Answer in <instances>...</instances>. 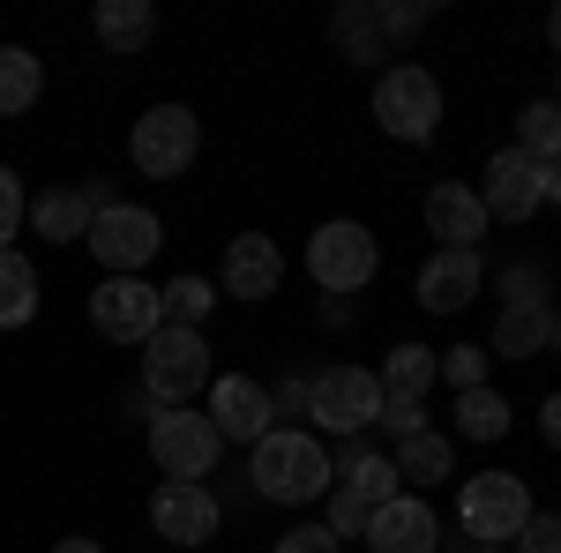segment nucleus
I'll return each instance as SVG.
<instances>
[{
    "instance_id": "nucleus-31",
    "label": "nucleus",
    "mask_w": 561,
    "mask_h": 553,
    "mask_svg": "<svg viewBox=\"0 0 561 553\" xmlns=\"http://www.w3.org/2000/svg\"><path fill=\"white\" fill-rule=\"evenodd\" d=\"M382 434H397V441H412V434H427V404L420 396H382Z\"/></svg>"
},
{
    "instance_id": "nucleus-42",
    "label": "nucleus",
    "mask_w": 561,
    "mask_h": 553,
    "mask_svg": "<svg viewBox=\"0 0 561 553\" xmlns=\"http://www.w3.org/2000/svg\"><path fill=\"white\" fill-rule=\"evenodd\" d=\"M465 553H502V546H465Z\"/></svg>"
},
{
    "instance_id": "nucleus-33",
    "label": "nucleus",
    "mask_w": 561,
    "mask_h": 553,
    "mask_svg": "<svg viewBox=\"0 0 561 553\" xmlns=\"http://www.w3.org/2000/svg\"><path fill=\"white\" fill-rule=\"evenodd\" d=\"M23 217H31V195H23V180H15V172L0 165V247L23 232Z\"/></svg>"
},
{
    "instance_id": "nucleus-28",
    "label": "nucleus",
    "mask_w": 561,
    "mask_h": 553,
    "mask_svg": "<svg viewBox=\"0 0 561 553\" xmlns=\"http://www.w3.org/2000/svg\"><path fill=\"white\" fill-rule=\"evenodd\" d=\"M457 426H465V441H502L510 434V396L502 389H465L457 396Z\"/></svg>"
},
{
    "instance_id": "nucleus-24",
    "label": "nucleus",
    "mask_w": 561,
    "mask_h": 553,
    "mask_svg": "<svg viewBox=\"0 0 561 553\" xmlns=\"http://www.w3.org/2000/svg\"><path fill=\"white\" fill-rule=\"evenodd\" d=\"M45 97V68L31 45H0V120H15V113H31Z\"/></svg>"
},
{
    "instance_id": "nucleus-15",
    "label": "nucleus",
    "mask_w": 561,
    "mask_h": 553,
    "mask_svg": "<svg viewBox=\"0 0 561 553\" xmlns=\"http://www.w3.org/2000/svg\"><path fill=\"white\" fill-rule=\"evenodd\" d=\"M479 285H486V269H479V247H442V255L420 262V307L427 314H465L479 299Z\"/></svg>"
},
{
    "instance_id": "nucleus-10",
    "label": "nucleus",
    "mask_w": 561,
    "mask_h": 553,
    "mask_svg": "<svg viewBox=\"0 0 561 553\" xmlns=\"http://www.w3.org/2000/svg\"><path fill=\"white\" fill-rule=\"evenodd\" d=\"M83 247L105 262V277H142V262L165 247V224H158V210H142V203H113V210L90 217Z\"/></svg>"
},
{
    "instance_id": "nucleus-38",
    "label": "nucleus",
    "mask_w": 561,
    "mask_h": 553,
    "mask_svg": "<svg viewBox=\"0 0 561 553\" xmlns=\"http://www.w3.org/2000/svg\"><path fill=\"white\" fill-rule=\"evenodd\" d=\"M539 434H547V449H561V389L539 404Z\"/></svg>"
},
{
    "instance_id": "nucleus-36",
    "label": "nucleus",
    "mask_w": 561,
    "mask_h": 553,
    "mask_svg": "<svg viewBox=\"0 0 561 553\" xmlns=\"http://www.w3.org/2000/svg\"><path fill=\"white\" fill-rule=\"evenodd\" d=\"M502 307H547V277L539 269H510L502 277Z\"/></svg>"
},
{
    "instance_id": "nucleus-19",
    "label": "nucleus",
    "mask_w": 561,
    "mask_h": 553,
    "mask_svg": "<svg viewBox=\"0 0 561 553\" xmlns=\"http://www.w3.org/2000/svg\"><path fill=\"white\" fill-rule=\"evenodd\" d=\"M90 31H98V45L105 53H142V45L158 38V8L150 0H98V15H90Z\"/></svg>"
},
{
    "instance_id": "nucleus-3",
    "label": "nucleus",
    "mask_w": 561,
    "mask_h": 553,
    "mask_svg": "<svg viewBox=\"0 0 561 553\" xmlns=\"http://www.w3.org/2000/svg\"><path fill=\"white\" fill-rule=\"evenodd\" d=\"M375 269H382V240H375L359 217L314 224V240H307V277H314L322 292H367Z\"/></svg>"
},
{
    "instance_id": "nucleus-27",
    "label": "nucleus",
    "mask_w": 561,
    "mask_h": 553,
    "mask_svg": "<svg viewBox=\"0 0 561 553\" xmlns=\"http://www.w3.org/2000/svg\"><path fill=\"white\" fill-rule=\"evenodd\" d=\"M517 150L531 165H561V105L554 97H531L517 113Z\"/></svg>"
},
{
    "instance_id": "nucleus-6",
    "label": "nucleus",
    "mask_w": 561,
    "mask_h": 553,
    "mask_svg": "<svg viewBox=\"0 0 561 553\" xmlns=\"http://www.w3.org/2000/svg\"><path fill=\"white\" fill-rule=\"evenodd\" d=\"M150 457L165 479H187V486H203L225 457V434L210 426V412H195V404H173V412H158L150 419Z\"/></svg>"
},
{
    "instance_id": "nucleus-25",
    "label": "nucleus",
    "mask_w": 561,
    "mask_h": 553,
    "mask_svg": "<svg viewBox=\"0 0 561 553\" xmlns=\"http://www.w3.org/2000/svg\"><path fill=\"white\" fill-rule=\"evenodd\" d=\"M38 314V262L0 247V330H23Z\"/></svg>"
},
{
    "instance_id": "nucleus-4",
    "label": "nucleus",
    "mask_w": 561,
    "mask_h": 553,
    "mask_svg": "<svg viewBox=\"0 0 561 553\" xmlns=\"http://www.w3.org/2000/svg\"><path fill=\"white\" fill-rule=\"evenodd\" d=\"M375 120L397 142H434L442 135V83L420 60H389L382 76H375Z\"/></svg>"
},
{
    "instance_id": "nucleus-37",
    "label": "nucleus",
    "mask_w": 561,
    "mask_h": 553,
    "mask_svg": "<svg viewBox=\"0 0 561 553\" xmlns=\"http://www.w3.org/2000/svg\"><path fill=\"white\" fill-rule=\"evenodd\" d=\"M270 404H277V419H285V412H307V382H300V375L277 382V389H270Z\"/></svg>"
},
{
    "instance_id": "nucleus-43",
    "label": "nucleus",
    "mask_w": 561,
    "mask_h": 553,
    "mask_svg": "<svg viewBox=\"0 0 561 553\" xmlns=\"http://www.w3.org/2000/svg\"><path fill=\"white\" fill-rule=\"evenodd\" d=\"M554 105H561V76H554Z\"/></svg>"
},
{
    "instance_id": "nucleus-14",
    "label": "nucleus",
    "mask_w": 561,
    "mask_h": 553,
    "mask_svg": "<svg viewBox=\"0 0 561 553\" xmlns=\"http://www.w3.org/2000/svg\"><path fill=\"white\" fill-rule=\"evenodd\" d=\"M203 412H210V426L225 434V441H248V449H255L262 434L277 426V404H270V389L248 382V375H217V382H210V404H203Z\"/></svg>"
},
{
    "instance_id": "nucleus-40",
    "label": "nucleus",
    "mask_w": 561,
    "mask_h": 553,
    "mask_svg": "<svg viewBox=\"0 0 561 553\" xmlns=\"http://www.w3.org/2000/svg\"><path fill=\"white\" fill-rule=\"evenodd\" d=\"M53 553H105V546H98V539H60Z\"/></svg>"
},
{
    "instance_id": "nucleus-20",
    "label": "nucleus",
    "mask_w": 561,
    "mask_h": 553,
    "mask_svg": "<svg viewBox=\"0 0 561 553\" xmlns=\"http://www.w3.org/2000/svg\"><path fill=\"white\" fill-rule=\"evenodd\" d=\"M330 45H337L345 60H359V68H375V60H389L382 8H375V0H345V8L330 15Z\"/></svg>"
},
{
    "instance_id": "nucleus-5",
    "label": "nucleus",
    "mask_w": 561,
    "mask_h": 553,
    "mask_svg": "<svg viewBox=\"0 0 561 553\" xmlns=\"http://www.w3.org/2000/svg\"><path fill=\"white\" fill-rule=\"evenodd\" d=\"M457 523L472 531V546H502L531 523V486L517 471H479L457 486Z\"/></svg>"
},
{
    "instance_id": "nucleus-26",
    "label": "nucleus",
    "mask_w": 561,
    "mask_h": 553,
    "mask_svg": "<svg viewBox=\"0 0 561 553\" xmlns=\"http://www.w3.org/2000/svg\"><path fill=\"white\" fill-rule=\"evenodd\" d=\"M375 375H382V396H420V404H427L434 375H442V352H427V344H397Z\"/></svg>"
},
{
    "instance_id": "nucleus-1",
    "label": "nucleus",
    "mask_w": 561,
    "mask_h": 553,
    "mask_svg": "<svg viewBox=\"0 0 561 553\" xmlns=\"http://www.w3.org/2000/svg\"><path fill=\"white\" fill-rule=\"evenodd\" d=\"M248 479H255L262 502H277V509H307V502H322L330 486H337V457L300 434V426H270L255 449H248Z\"/></svg>"
},
{
    "instance_id": "nucleus-35",
    "label": "nucleus",
    "mask_w": 561,
    "mask_h": 553,
    "mask_svg": "<svg viewBox=\"0 0 561 553\" xmlns=\"http://www.w3.org/2000/svg\"><path fill=\"white\" fill-rule=\"evenodd\" d=\"M270 553H337V531H330V523H293Z\"/></svg>"
},
{
    "instance_id": "nucleus-34",
    "label": "nucleus",
    "mask_w": 561,
    "mask_h": 553,
    "mask_svg": "<svg viewBox=\"0 0 561 553\" xmlns=\"http://www.w3.org/2000/svg\"><path fill=\"white\" fill-rule=\"evenodd\" d=\"M524 553H561V509H531V523L517 531Z\"/></svg>"
},
{
    "instance_id": "nucleus-17",
    "label": "nucleus",
    "mask_w": 561,
    "mask_h": 553,
    "mask_svg": "<svg viewBox=\"0 0 561 553\" xmlns=\"http://www.w3.org/2000/svg\"><path fill=\"white\" fill-rule=\"evenodd\" d=\"M359 539H367V553H434L442 523H434V509L420 494H397V502H382V509L367 516Z\"/></svg>"
},
{
    "instance_id": "nucleus-9",
    "label": "nucleus",
    "mask_w": 561,
    "mask_h": 553,
    "mask_svg": "<svg viewBox=\"0 0 561 553\" xmlns=\"http://www.w3.org/2000/svg\"><path fill=\"white\" fill-rule=\"evenodd\" d=\"M128 158H135V172H150V180H180V172L203 158V120H195L187 105H150L128 135Z\"/></svg>"
},
{
    "instance_id": "nucleus-7",
    "label": "nucleus",
    "mask_w": 561,
    "mask_h": 553,
    "mask_svg": "<svg viewBox=\"0 0 561 553\" xmlns=\"http://www.w3.org/2000/svg\"><path fill=\"white\" fill-rule=\"evenodd\" d=\"M307 419L322 434H359L382 419V375L375 367H322L307 375Z\"/></svg>"
},
{
    "instance_id": "nucleus-23",
    "label": "nucleus",
    "mask_w": 561,
    "mask_h": 553,
    "mask_svg": "<svg viewBox=\"0 0 561 553\" xmlns=\"http://www.w3.org/2000/svg\"><path fill=\"white\" fill-rule=\"evenodd\" d=\"M397 479H404V494H427V486H442V479H457V449L442 441V434H412V441H397Z\"/></svg>"
},
{
    "instance_id": "nucleus-18",
    "label": "nucleus",
    "mask_w": 561,
    "mask_h": 553,
    "mask_svg": "<svg viewBox=\"0 0 561 553\" xmlns=\"http://www.w3.org/2000/svg\"><path fill=\"white\" fill-rule=\"evenodd\" d=\"M486 203H479V187H465V180H434L427 187V232L442 240V247H472V240H486Z\"/></svg>"
},
{
    "instance_id": "nucleus-13",
    "label": "nucleus",
    "mask_w": 561,
    "mask_h": 553,
    "mask_svg": "<svg viewBox=\"0 0 561 553\" xmlns=\"http://www.w3.org/2000/svg\"><path fill=\"white\" fill-rule=\"evenodd\" d=\"M150 523H158V539H173V546H210L225 509H217L210 486H187V479H165L158 494H150Z\"/></svg>"
},
{
    "instance_id": "nucleus-12",
    "label": "nucleus",
    "mask_w": 561,
    "mask_h": 553,
    "mask_svg": "<svg viewBox=\"0 0 561 553\" xmlns=\"http://www.w3.org/2000/svg\"><path fill=\"white\" fill-rule=\"evenodd\" d=\"M539 172L547 165H531L517 142L494 150V158H486V180H479L486 217H494V224H531V217H539Z\"/></svg>"
},
{
    "instance_id": "nucleus-22",
    "label": "nucleus",
    "mask_w": 561,
    "mask_h": 553,
    "mask_svg": "<svg viewBox=\"0 0 561 553\" xmlns=\"http://www.w3.org/2000/svg\"><path fill=\"white\" fill-rule=\"evenodd\" d=\"M547 344H561L554 307H502V322H494V352L502 359H539Z\"/></svg>"
},
{
    "instance_id": "nucleus-41",
    "label": "nucleus",
    "mask_w": 561,
    "mask_h": 553,
    "mask_svg": "<svg viewBox=\"0 0 561 553\" xmlns=\"http://www.w3.org/2000/svg\"><path fill=\"white\" fill-rule=\"evenodd\" d=\"M547 45L561 53V8H547Z\"/></svg>"
},
{
    "instance_id": "nucleus-30",
    "label": "nucleus",
    "mask_w": 561,
    "mask_h": 553,
    "mask_svg": "<svg viewBox=\"0 0 561 553\" xmlns=\"http://www.w3.org/2000/svg\"><path fill=\"white\" fill-rule=\"evenodd\" d=\"M442 382L457 389V396H465V389H486V352H479V344H457V352H442Z\"/></svg>"
},
{
    "instance_id": "nucleus-29",
    "label": "nucleus",
    "mask_w": 561,
    "mask_h": 553,
    "mask_svg": "<svg viewBox=\"0 0 561 553\" xmlns=\"http://www.w3.org/2000/svg\"><path fill=\"white\" fill-rule=\"evenodd\" d=\"M158 299H165V322H173V330H203L210 307H217V285L210 277H173Z\"/></svg>"
},
{
    "instance_id": "nucleus-16",
    "label": "nucleus",
    "mask_w": 561,
    "mask_h": 553,
    "mask_svg": "<svg viewBox=\"0 0 561 553\" xmlns=\"http://www.w3.org/2000/svg\"><path fill=\"white\" fill-rule=\"evenodd\" d=\"M277 285H285V255H277V240H270V232H240V240L225 247L217 292H225V299H270Z\"/></svg>"
},
{
    "instance_id": "nucleus-2",
    "label": "nucleus",
    "mask_w": 561,
    "mask_h": 553,
    "mask_svg": "<svg viewBox=\"0 0 561 553\" xmlns=\"http://www.w3.org/2000/svg\"><path fill=\"white\" fill-rule=\"evenodd\" d=\"M217 367H210V344L203 330H158V337L142 344V396L158 404V412H173V404H195V396H210Z\"/></svg>"
},
{
    "instance_id": "nucleus-21",
    "label": "nucleus",
    "mask_w": 561,
    "mask_h": 553,
    "mask_svg": "<svg viewBox=\"0 0 561 553\" xmlns=\"http://www.w3.org/2000/svg\"><path fill=\"white\" fill-rule=\"evenodd\" d=\"M38 240H53V247H68V240H90V203L83 187H45V195H31V217H23Z\"/></svg>"
},
{
    "instance_id": "nucleus-11",
    "label": "nucleus",
    "mask_w": 561,
    "mask_h": 553,
    "mask_svg": "<svg viewBox=\"0 0 561 553\" xmlns=\"http://www.w3.org/2000/svg\"><path fill=\"white\" fill-rule=\"evenodd\" d=\"M90 330L113 337V344H150L165 330V299H158V285H142V277H105L90 292Z\"/></svg>"
},
{
    "instance_id": "nucleus-32",
    "label": "nucleus",
    "mask_w": 561,
    "mask_h": 553,
    "mask_svg": "<svg viewBox=\"0 0 561 553\" xmlns=\"http://www.w3.org/2000/svg\"><path fill=\"white\" fill-rule=\"evenodd\" d=\"M375 8H382V38L397 45V38H412V31H427V0H375Z\"/></svg>"
},
{
    "instance_id": "nucleus-39",
    "label": "nucleus",
    "mask_w": 561,
    "mask_h": 553,
    "mask_svg": "<svg viewBox=\"0 0 561 553\" xmlns=\"http://www.w3.org/2000/svg\"><path fill=\"white\" fill-rule=\"evenodd\" d=\"M539 203H554V210H561V165L539 172Z\"/></svg>"
},
{
    "instance_id": "nucleus-8",
    "label": "nucleus",
    "mask_w": 561,
    "mask_h": 553,
    "mask_svg": "<svg viewBox=\"0 0 561 553\" xmlns=\"http://www.w3.org/2000/svg\"><path fill=\"white\" fill-rule=\"evenodd\" d=\"M397 494H404V479H397L389 457H375V449H345L337 486H330V531H337V539H359L367 516L382 509V502H397Z\"/></svg>"
}]
</instances>
